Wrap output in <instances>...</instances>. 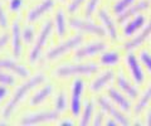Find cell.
<instances>
[{
    "label": "cell",
    "mask_w": 151,
    "mask_h": 126,
    "mask_svg": "<svg viewBox=\"0 0 151 126\" xmlns=\"http://www.w3.org/2000/svg\"><path fill=\"white\" fill-rule=\"evenodd\" d=\"M44 80H45V76H44V74H43V73H38V74H35L34 77H32L28 82L23 83V85L15 91L14 96L12 97V100L9 101V104L6 105L5 110H4V114H3L4 117H5V119L10 117V115L13 114V111L15 110V107L18 106L19 102H20V101L25 97L27 93L29 92L30 90H33L34 87L39 86L42 82H44Z\"/></svg>",
    "instance_id": "1"
},
{
    "label": "cell",
    "mask_w": 151,
    "mask_h": 126,
    "mask_svg": "<svg viewBox=\"0 0 151 126\" xmlns=\"http://www.w3.org/2000/svg\"><path fill=\"white\" fill-rule=\"evenodd\" d=\"M98 71V67L93 63H82V64H65L55 69V76L64 78L70 76H88Z\"/></svg>",
    "instance_id": "2"
},
{
    "label": "cell",
    "mask_w": 151,
    "mask_h": 126,
    "mask_svg": "<svg viewBox=\"0 0 151 126\" xmlns=\"http://www.w3.org/2000/svg\"><path fill=\"white\" fill-rule=\"evenodd\" d=\"M82 40H83V35H81V34L74 35V37H72L70 39H68L67 42H64V43L57 45L55 48H53L52 50H49L48 54H47V58L50 59V60L58 58V57H60L62 54L67 53V52H69V50H72V49H74V48H77V47L82 43Z\"/></svg>",
    "instance_id": "3"
},
{
    "label": "cell",
    "mask_w": 151,
    "mask_h": 126,
    "mask_svg": "<svg viewBox=\"0 0 151 126\" xmlns=\"http://www.w3.org/2000/svg\"><path fill=\"white\" fill-rule=\"evenodd\" d=\"M69 25L73 28V29H78L82 30L84 33H89L97 37H105L106 35V29L102 28L101 25H97L92 22L88 20H82V19H76V18H72L69 20Z\"/></svg>",
    "instance_id": "4"
},
{
    "label": "cell",
    "mask_w": 151,
    "mask_h": 126,
    "mask_svg": "<svg viewBox=\"0 0 151 126\" xmlns=\"http://www.w3.org/2000/svg\"><path fill=\"white\" fill-rule=\"evenodd\" d=\"M52 28H53V23H52V22H48V23H45V24H44L43 29L40 30L39 35H38V39L35 42V45L33 47V49H32V52H30V57H29L30 62H35V60L39 58L42 50H43L44 45L47 43V39H48V37L50 35Z\"/></svg>",
    "instance_id": "5"
},
{
    "label": "cell",
    "mask_w": 151,
    "mask_h": 126,
    "mask_svg": "<svg viewBox=\"0 0 151 126\" xmlns=\"http://www.w3.org/2000/svg\"><path fill=\"white\" fill-rule=\"evenodd\" d=\"M58 111H43V112H35L30 115H25L22 119V125H37L43 122H52L58 120Z\"/></svg>",
    "instance_id": "6"
},
{
    "label": "cell",
    "mask_w": 151,
    "mask_h": 126,
    "mask_svg": "<svg viewBox=\"0 0 151 126\" xmlns=\"http://www.w3.org/2000/svg\"><path fill=\"white\" fill-rule=\"evenodd\" d=\"M97 102H98V105H100L101 110L105 111V112H107L108 115H110V117L115 119L119 124H121V125H129L130 124L129 119H127L122 112H120L115 106H112L111 102L107 101V99H105V97H98Z\"/></svg>",
    "instance_id": "7"
},
{
    "label": "cell",
    "mask_w": 151,
    "mask_h": 126,
    "mask_svg": "<svg viewBox=\"0 0 151 126\" xmlns=\"http://www.w3.org/2000/svg\"><path fill=\"white\" fill-rule=\"evenodd\" d=\"M84 90V82L82 80H76L72 87V100H70V111L73 116H77L81 111V96Z\"/></svg>",
    "instance_id": "8"
},
{
    "label": "cell",
    "mask_w": 151,
    "mask_h": 126,
    "mask_svg": "<svg viewBox=\"0 0 151 126\" xmlns=\"http://www.w3.org/2000/svg\"><path fill=\"white\" fill-rule=\"evenodd\" d=\"M106 49V43L103 42H92V43L86 44L82 48H79L74 54L76 59H83L86 57H92L94 54H98Z\"/></svg>",
    "instance_id": "9"
},
{
    "label": "cell",
    "mask_w": 151,
    "mask_h": 126,
    "mask_svg": "<svg viewBox=\"0 0 151 126\" xmlns=\"http://www.w3.org/2000/svg\"><path fill=\"white\" fill-rule=\"evenodd\" d=\"M126 63L130 68V72H131V76L134 78V81L137 85H141L145 81V74H144L142 68L140 66V62L137 60V57L134 53H130L126 57Z\"/></svg>",
    "instance_id": "10"
},
{
    "label": "cell",
    "mask_w": 151,
    "mask_h": 126,
    "mask_svg": "<svg viewBox=\"0 0 151 126\" xmlns=\"http://www.w3.org/2000/svg\"><path fill=\"white\" fill-rule=\"evenodd\" d=\"M150 6V3L147 1V0H141V1H139L137 4H135V5H131L130 8H127L126 10L124 13L119 14V23H125L127 19H130V18L137 15L139 13L146 10V9H149Z\"/></svg>",
    "instance_id": "11"
},
{
    "label": "cell",
    "mask_w": 151,
    "mask_h": 126,
    "mask_svg": "<svg viewBox=\"0 0 151 126\" xmlns=\"http://www.w3.org/2000/svg\"><path fill=\"white\" fill-rule=\"evenodd\" d=\"M150 35H151V19L149 22V24L144 28V30L141 32L140 34H137L135 38H132L130 42H127V43L125 44V49L131 50V49L137 48V47H140L142 43H145V40L147 39Z\"/></svg>",
    "instance_id": "12"
},
{
    "label": "cell",
    "mask_w": 151,
    "mask_h": 126,
    "mask_svg": "<svg viewBox=\"0 0 151 126\" xmlns=\"http://www.w3.org/2000/svg\"><path fill=\"white\" fill-rule=\"evenodd\" d=\"M98 17H100L101 22L103 23V25H105V29H106V33L110 35V38L112 40H116L117 39V28L115 25V23L113 20L111 19L110 14H108L106 10H100L98 12Z\"/></svg>",
    "instance_id": "13"
},
{
    "label": "cell",
    "mask_w": 151,
    "mask_h": 126,
    "mask_svg": "<svg viewBox=\"0 0 151 126\" xmlns=\"http://www.w3.org/2000/svg\"><path fill=\"white\" fill-rule=\"evenodd\" d=\"M117 86H119L120 90L124 92L127 97H130V99H136V97H137V93H139L137 88L132 85L124 74H119V76H117Z\"/></svg>",
    "instance_id": "14"
},
{
    "label": "cell",
    "mask_w": 151,
    "mask_h": 126,
    "mask_svg": "<svg viewBox=\"0 0 151 126\" xmlns=\"http://www.w3.org/2000/svg\"><path fill=\"white\" fill-rule=\"evenodd\" d=\"M0 68L9 69V71H12L13 73H15L17 76L22 77V78H25L28 74H29V71H28L25 67H23L22 64H19V63H15L12 59H0Z\"/></svg>",
    "instance_id": "15"
},
{
    "label": "cell",
    "mask_w": 151,
    "mask_h": 126,
    "mask_svg": "<svg viewBox=\"0 0 151 126\" xmlns=\"http://www.w3.org/2000/svg\"><path fill=\"white\" fill-rule=\"evenodd\" d=\"M53 5H54V0H43L39 5H37L29 13V15H28V20L29 22H35L37 19H39V18L43 15L45 12H48Z\"/></svg>",
    "instance_id": "16"
},
{
    "label": "cell",
    "mask_w": 151,
    "mask_h": 126,
    "mask_svg": "<svg viewBox=\"0 0 151 126\" xmlns=\"http://www.w3.org/2000/svg\"><path fill=\"white\" fill-rule=\"evenodd\" d=\"M145 17L144 15H136L130 23H127L124 28V34L126 37H132L139 29H141L145 25Z\"/></svg>",
    "instance_id": "17"
},
{
    "label": "cell",
    "mask_w": 151,
    "mask_h": 126,
    "mask_svg": "<svg viewBox=\"0 0 151 126\" xmlns=\"http://www.w3.org/2000/svg\"><path fill=\"white\" fill-rule=\"evenodd\" d=\"M108 97H110L121 110H124V111L130 110V106H131L130 101L127 100V97L125 95H122V93L117 91L116 88H110V90H108Z\"/></svg>",
    "instance_id": "18"
},
{
    "label": "cell",
    "mask_w": 151,
    "mask_h": 126,
    "mask_svg": "<svg viewBox=\"0 0 151 126\" xmlns=\"http://www.w3.org/2000/svg\"><path fill=\"white\" fill-rule=\"evenodd\" d=\"M113 76H115V73H113L112 71H105L103 73H101L100 76H98L96 80L91 83V87H89V88H91V91L97 92V91L102 90L105 86H107L108 82L112 81Z\"/></svg>",
    "instance_id": "19"
},
{
    "label": "cell",
    "mask_w": 151,
    "mask_h": 126,
    "mask_svg": "<svg viewBox=\"0 0 151 126\" xmlns=\"http://www.w3.org/2000/svg\"><path fill=\"white\" fill-rule=\"evenodd\" d=\"M12 34H13V53L15 57H20L22 52V34H20V28L19 24L15 22L12 28Z\"/></svg>",
    "instance_id": "20"
},
{
    "label": "cell",
    "mask_w": 151,
    "mask_h": 126,
    "mask_svg": "<svg viewBox=\"0 0 151 126\" xmlns=\"http://www.w3.org/2000/svg\"><path fill=\"white\" fill-rule=\"evenodd\" d=\"M150 101H151V85L146 88L145 92L142 93V96L140 97V100L137 101V104H136L135 106V109H134V112L136 115H139L141 114L142 111L146 109V106H147L150 104Z\"/></svg>",
    "instance_id": "21"
},
{
    "label": "cell",
    "mask_w": 151,
    "mask_h": 126,
    "mask_svg": "<svg viewBox=\"0 0 151 126\" xmlns=\"http://www.w3.org/2000/svg\"><path fill=\"white\" fill-rule=\"evenodd\" d=\"M52 91H53V87H52V85H47V86H44L43 88H42V90H39L34 96L32 97L30 104H32V105H34V106L42 104V102L45 101V100L50 96Z\"/></svg>",
    "instance_id": "22"
},
{
    "label": "cell",
    "mask_w": 151,
    "mask_h": 126,
    "mask_svg": "<svg viewBox=\"0 0 151 126\" xmlns=\"http://www.w3.org/2000/svg\"><path fill=\"white\" fill-rule=\"evenodd\" d=\"M54 24H55V29L57 33H58V37H62L67 32V25H65V18L62 10H58L55 14V19H54Z\"/></svg>",
    "instance_id": "23"
},
{
    "label": "cell",
    "mask_w": 151,
    "mask_h": 126,
    "mask_svg": "<svg viewBox=\"0 0 151 126\" xmlns=\"http://www.w3.org/2000/svg\"><path fill=\"white\" fill-rule=\"evenodd\" d=\"M120 62V54L117 52H105L101 55V63L105 66H113Z\"/></svg>",
    "instance_id": "24"
},
{
    "label": "cell",
    "mask_w": 151,
    "mask_h": 126,
    "mask_svg": "<svg viewBox=\"0 0 151 126\" xmlns=\"http://www.w3.org/2000/svg\"><path fill=\"white\" fill-rule=\"evenodd\" d=\"M92 112H93V104L91 101H86L83 112H82V117H81V125L84 126V125H88L89 122H91Z\"/></svg>",
    "instance_id": "25"
},
{
    "label": "cell",
    "mask_w": 151,
    "mask_h": 126,
    "mask_svg": "<svg viewBox=\"0 0 151 126\" xmlns=\"http://www.w3.org/2000/svg\"><path fill=\"white\" fill-rule=\"evenodd\" d=\"M135 0H119V1L115 3V5H113V12H115L117 15L121 13H124L127 8H130L132 4H134Z\"/></svg>",
    "instance_id": "26"
},
{
    "label": "cell",
    "mask_w": 151,
    "mask_h": 126,
    "mask_svg": "<svg viewBox=\"0 0 151 126\" xmlns=\"http://www.w3.org/2000/svg\"><path fill=\"white\" fill-rule=\"evenodd\" d=\"M65 107H67V97H65V93L63 91H60L55 99V110L58 112H62L65 110Z\"/></svg>",
    "instance_id": "27"
},
{
    "label": "cell",
    "mask_w": 151,
    "mask_h": 126,
    "mask_svg": "<svg viewBox=\"0 0 151 126\" xmlns=\"http://www.w3.org/2000/svg\"><path fill=\"white\" fill-rule=\"evenodd\" d=\"M140 59H141V62L144 63V66L146 67V69L151 73V53L144 50V52L140 53Z\"/></svg>",
    "instance_id": "28"
},
{
    "label": "cell",
    "mask_w": 151,
    "mask_h": 126,
    "mask_svg": "<svg viewBox=\"0 0 151 126\" xmlns=\"http://www.w3.org/2000/svg\"><path fill=\"white\" fill-rule=\"evenodd\" d=\"M14 82H15V80H14V77L10 76V74L8 73H1L0 72V83L4 86H12L14 85Z\"/></svg>",
    "instance_id": "29"
},
{
    "label": "cell",
    "mask_w": 151,
    "mask_h": 126,
    "mask_svg": "<svg viewBox=\"0 0 151 126\" xmlns=\"http://www.w3.org/2000/svg\"><path fill=\"white\" fill-rule=\"evenodd\" d=\"M100 3V0H89V3L87 4V8H86V15L87 18H89L93 14V12L96 10V8Z\"/></svg>",
    "instance_id": "30"
},
{
    "label": "cell",
    "mask_w": 151,
    "mask_h": 126,
    "mask_svg": "<svg viewBox=\"0 0 151 126\" xmlns=\"http://www.w3.org/2000/svg\"><path fill=\"white\" fill-rule=\"evenodd\" d=\"M33 35H34V33H33V29L30 27H27L24 30H23V33H22V38L24 39L27 43H30L32 39H33Z\"/></svg>",
    "instance_id": "31"
},
{
    "label": "cell",
    "mask_w": 151,
    "mask_h": 126,
    "mask_svg": "<svg viewBox=\"0 0 151 126\" xmlns=\"http://www.w3.org/2000/svg\"><path fill=\"white\" fill-rule=\"evenodd\" d=\"M84 3V0H72V3L68 5V10L70 12V13H73V12H76L77 9L82 5V4Z\"/></svg>",
    "instance_id": "32"
},
{
    "label": "cell",
    "mask_w": 151,
    "mask_h": 126,
    "mask_svg": "<svg viewBox=\"0 0 151 126\" xmlns=\"http://www.w3.org/2000/svg\"><path fill=\"white\" fill-rule=\"evenodd\" d=\"M0 25H1L3 28H5L8 25L6 15H5V13H4V9L1 8V5H0Z\"/></svg>",
    "instance_id": "33"
},
{
    "label": "cell",
    "mask_w": 151,
    "mask_h": 126,
    "mask_svg": "<svg viewBox=\"0 0 151 126\" xmlns=\"http://www.w3.org/2000/svg\"><path fill=\"white\" fill-rule=\"evenodd\" d=\"M22 3H23V0H12L9 8H10V10H13V12H17L18 9L22 6Z\"/></svg>",
    "instance_id": "34"
},
{
    "label": "cell",
    "mask_w": 151,
    "mask_h": 126,
    "mask_svg": "<svg viewBox=\"0 0 151 126\" xmlns=\"http://www.w3.org/2000/svg\"><path fill=\"white\" fill-rule=\"evenodd\" d=\"M102 122H103V112L96 114V116H94V120L92 121V124L94 126H100V125H102Z\"/></svg>",
    "instance_id": "35"
},
{
    "label": "cell",
    "mask_w": 151,
    "mask_h": 126,
    "mask_svg": "<svg viewBox=\"0 0 151 126\" xmlns=\"http://www.w3.org/2000/svg\"><path fill=\"white\" fill-rule=\"evenodd\" d=\"M8 39H9V38H8V35H6V34H4V35L0 37V49H1L4 45H6Z\"/></svg>",
    "instance_id": "36"
},
{
    "label": "cell",
    "mask_w": 151,
    "mask_h": 126,
    "mask_svg": "<svg viewBox=\"0 0 151 126\" xmlns=\"http://www.w3.org/2000/svg\"><path fill=\"white\" fill-rule=\"evenodd\" d=\"M6 95H8V90H6L5 87L1 86V87H0V101H1Z\"/></svg>",
    "instance_id": "37"
},
{
    "label": "cell",
    "mask_w": 151,
    "mask_h": 126,
    "mask_svg": "<svg viewBox=\"0 0 151 126\" xmlns=\"http://www.w3.org/2000/svg\"><path fill=\"white\" fill-rule=\"evenodd\" d=\"M146 124H147V125H150V126H151V109L149 110L147 115H146Z\"/></svg>",
    "instance_id": "38"
},
{
    "label": "cell",
    "mask_w": 151,
    "mask_h": 126,
    "mask_svg": "<svg viewBox=\"0 0 151 126\" xmlns=\"http://www.w3.org/2000/svg\"><path fill=\"white\" fill-rule=\"evenodd\" d=\"M106 124H107V125H117L119 122H117L115 119H112V117H111L110 120H107V121H106Z\"/></svg>",
    "instance_id": "39"
},
{
    "label": "cell",
    "mask_w": 151,
    "mask_h": 126,
    "mask_svg": "<svg viewBox=\"0 0 151 126\" xmlns=\"http://www.w3.org/2000/svg\"><path fill=\"white\" fill-rule=\"evenodd\" d=\"M60 124H62V125H73V121H70V120H63Z\"/></svg>",
    "instance_id": "40"
}]
</instances>
